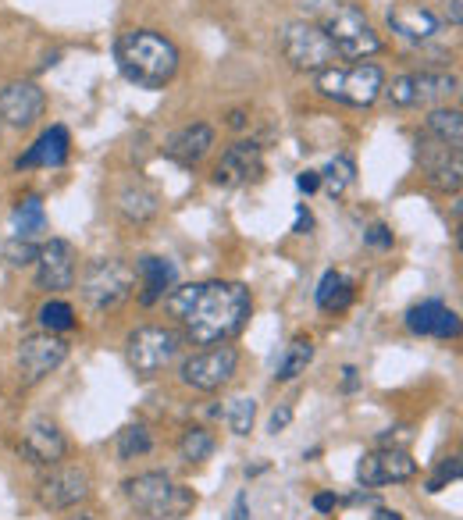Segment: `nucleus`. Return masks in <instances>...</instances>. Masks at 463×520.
<instances>
[{
    "label": "nucleus",
    "instance_id": "obj_1",
    "mask_svg": "<svg viewBox=\"0 0 463 520\" xmlns=\"http://www.w3.org/2000/svg\"><path fill=\"white\" fill-rule=\"evenodd\" d=\"M171 317L186 325V335L200 346H218L243 332L253 314V296L243 282H193L164 296Z\"/></svg>",
    "mask_w": 463,
    "mask_h": 520
},
{
    "label": "nucleus",
    "instance_id": "obj_2",
    "mask_svg": "<svg viewBox=\"0 0 463 520\" xmlns=\"http://www.w3.org/2000/svg\"><path fill=\"white\" fill-rule=\"evenodd\" d=\"M114 57L118 68L129 82H136L139 90H164L175 72H179V50L168 36L154 33V29H129L114 43Z\"/></svg>",
    "mask_w": 463,
    "mask_h": 520
},
{
    "label": "nucleus",
    "instance_id": "obj_3",
    "mask_svg": "<svg viewBox=\"0 0 463 520\" xmlns=\"http://www.w3.org/2000/svg\"><path fill=\"white\" fill-rule=\"evenodd\" d=\"M125 499L132 510L147 520H182L193 513L196 492L179 481H171L164 471H147L125 481Z\"/></svg>",
    "mask_w": 463,
    "mask_h": 520
},
{
    "label": "nucleus",
    "instance_id": "obj_4",
    "mask_svg": "<svg viewBox=\"0 0 463 520\" xmlns=\"http://www.w3.org/2000/svg\"><path fill=\"white\" fill-rule=\"evenodd\" d=\"M317 25L325 29V36L332 40L335 54L350 57V61H364V57L382 50V36L374 33V25L367 22V15L346 0H332L317 11Z\"/></svg>",
    "mask_w": 463,
    "mask_h": 520
},
{
    "label": "nucleus",
    "instance_id": "obj_5",
    "mask_svg": "<svg viewBox=\"0 0 463 520\" xmlns=\"http://www.w3.org/2000/svg\"><path fill=\"white\" fill-rule=\"evenodd\" d=\"M136 289V271L118 257L90 260V268L82 271L79 293L86 300V307L93 314H107V310H118Z\"/></svg>",
    "mask_w": 463,
    "mask_h": 520
},
{
    "label": "nucleus",
    "instance_id": "obj_6",
    "mask_svg": "<svg viewBox=\"0 0 463 520\" xmlns=\"http://www.w3.org/2000/svg\"><path fill=\"white\" fill-rule=\"evenodd\" d=\"M317 90L328 100L350 107H371L385 90V72L378 65H353V68H325L317 72Z\"/></svg>",
    "mask_w": 463,
    "mask_h": 520
},
{
    "label": "nucleus",
    "instance_id": "obj_7",
    "mask_svg": "<svg viewBox=\"0 0 463 520\" xmlns=\"http://www.w3.org/2000/svg\"><path fill=\"white\" fill-rule=\"evenodd\" d=\"M182 342H186V335L175 332V328H161V325L136 328L125 339V360H129V367L139 378H154V374H161L171 360L179 357Z\"/></svg>",
    "mask_w": 463,
    "mask_h": 520
},
{
    "label": "nucleus",
    "instance_id": "obj_8",
    "mask_svg": "<svg viewBox=\"0 0 463 520\" xmlns=\"http://www.w3.org/2000/svg\"><path fill=\"white\" fill-rule=\"evenodd\" d=\"M278 43H282L285 61L300 72H325V68H335V47L325 36V29L317 22H289L282 25L278 33Z\"/></svg>",
    "mask_w": 463,
    "mask_h": 520
},
{
    "label": "nucleus",
    "instance_id": "obj_9",
    "mask_svg": "<svg viewBox=\"0 0 463 520\" xmlns=\"http://www.w3.org/2000/svg\"><path fill=\"white\" fill-rule=\"evenodd\" d=\"M239 371V350L236 346H228V342H218L211 350L204 353H193V357L182 364V382L196 392H218L225 389Z\"/></svg>",
    "mask_w": 463,
    "mask_h": 520
},
{
    "label": "nucleus",
    "instance_id": "obj_10",
    "mask_svg": "<svg viewBox=\"0 0 463 520\" xmlns=\"http://www.w3.org/2000/svg\"><path fill=\"white\" fill-rule=\"evenodd\" d=\"M15 360H18V378H22V385H36L68 360V342L54 332L29 335V339L18 342Z\"/></svg>",
    "mask_w": 463,
    "mask_h": 520
},
{
    "label": "nucleus",
    "instance_id": "obj_11",
    "mask_svg": "<svg viewBox=\"0 0 463 520\" xmlns=\"http://www.w3.org/2000/svg\"><path fill=\"white\" fill-rule=\"evenodd\" d=\"M417 474V460L403 446H385L374 453L360 456L357 481L364 488H382V485H403Z\"/></svg>",
    "mask_w": 463,
    "mask_h": 520
},
{
    "label": "nucleus",
    "instance_id": "obj_12",
    "mask_svg": "<svg viewBox=\"0 0 463 520\" xmlns=\"http://www.w3.org/2000/svg\"><path fill=\"white\" fill-rule=\"evenodd\" d=\"M75 246L68 239H50L36 257V285L47 293H65L75 285Z\"/></svg>",
    "mask_w": 463,
    "mask_h": 520
},
{
    "label": "nucleus",
    "instance_id": "obj_13",
    "mask_svg": "<svg viewBox=\"0 0 463 520\" xmlns=\"http://www.w3.org/2000/svg\"><path fill=\"white\" fill-rule=\"evenodd\" d=\"M18 449H22V456L33 467H57L68 453V439L54 421L36 417V421H29V428L22 431V446Z\"/></svg>",
    "mask_w": 463,
    "mask_h": 520
},
{
    "label": "nucleus",
    "instance_id": "obj_14",
    "mask_svg": "<svg viewBox=\"0 0 463 520\" xmlns=\"http://www.w3.org/2000/svg\"><path fill=\"white\" fill-rule=\"evenodd\" d=\"M90 496V471L86 467H54L40 481V503L47 510H72Z\"/></svg>",
    "mask_w": 463,
    "mask_h": 520
},
{
    "label": "nucleus",
    "instance_id": "obj_15",
    "mask_svg": "<svg viewBox=\"0 0 463 520\" xmlns=\"http://www.w3.org/2000/svg\"><path fill=\"white\" fill-rule=\"evenodd\" d=\"M47 97L36 82H8L0 90V122L11 129H29L36 118H43Z\"/></svg>",
    "mask_w": 463,
    "mask_h": 520
},
{
    "label": "nucleus",
    "instance_id": "obj_16",
    "mask_svg": "<svg viewBox=\"0 0 463 520\" xmlns=\"http://www.w3.org/2000/svg\"><path fill=\"white\" fill-rule=\"evenodd\" d=\"M260 175H264V154H260L257 143H236L214 164L218 186H246V182H257Z\"/></svg>",
    "mask_w": 463,
    "mask_h": 520
},
{
    "label": "nucleus",
    "instance_id": "obj_17",
    "mask_svg": "<svg viewBox=\"0 0 463 520\" xmlns=\"http://www.w3.org/2000/svg\"><path fill=\"white\" fill-rule=\"evenodd\" d=\"M389 29L396 36L410 43H428L439 36L442 18L428 8V4H414V0H403V4H392L389 8Z\"/></svg>",
    "mask_w": 463,
    "mask_h": 520
},
{
    "label": "nucleus",
    "instance_id": "obj_18",
    "mask_svg": "<svg viewBox=\"0 0 463 520\" xmlns=\"http://www.w3.org/2000/svg\"><path fill=\"white\" fill-rule=\"evenodd\" d=\"M417 157L424 161V171H428V182L435 189H442V193H449V189H460L463 182V161H460V147H446V143H421V150H417Z\"/></svg>",
    "mask_w": 463,
    "mask_h": 520
},
{
    "label": "nucleus",
    "instance_id": "obj_19",
    "mask_svg": "<svg viewBox=\"0 0 463 520\" xmlns=\"http://www.w3.org/2000/svg\"><path fill=\"white\" fill-rule=\"evenodd\" d=\"M407 328L414 335H435V339H456L460 335V314L449 310L442 300H424L407 310Z\"/></svg>",
    "mask_w": 463,
    "mask_h": 520
},
{
    "label": "nucleus",
    "instance_id": "obj_20",
    "mask_svg": "<svg viewBox=\"0 0 463 520\" xmlns=\"http://www.w3.org/2000/svg\"><path fill=\"white\" fill-rule=\"evenodd\" d=\"M68 150H72L68 129L65 125H50L33 147L18 157V168H61L68 161Z\"/></svg>",
    "mask_w": 463,
    "mask_h": 520
},
{
    "label": "nucleus",
    "instance_id": "obj_21",
    "mask_svg": "<svg viewBox=\"0 0 463 520\" xmlns=\"http://www.w3.org/2000/svg\"><path fill=\"white\" fill-rule=\"evenodd\" d=\"M214 147V129L204 122L196 125H186L182 132H175V136L168 139V157L175 164H186V168H193V164H200L207 157V150Z\"/></svg>",
    "mask_w": 463,
    "mask_h": 520
},
{
    "label": "nucleus",
    "instance_id": "obj_22",
    "mask_svg": "<svg viewBox=\"0 0 463 520\" xmlns=\"http://www.w3.org/2000/svg\"><path fill=\"white\" fill-rule=\"evenodd\" d=\"M136 271H139V285H143V293H139L143 307H154L157 300H164L175 289V278H179L175 264L164 257H143Z\"/></svg>",
    "mask_w": 463,
    "mask_h": 520
},
{
    "label": "nucleus",
    "instance_id": "obj_23",
    "mask_svg": "<svg viewBox=\"0 0 463 520\" xmlns=\"http://www.w3.org/2000/svg\"><path fill=\"white\" fill-rule=\"evenodd\" d=\"M353 296H357V285L342 271H325L321 282H317V307L325 314H342V310L353 307Z\"/></svg>",
    "mask_w": 463,
    "mask_h": 520
},
{
    "label": "nucleus",
    "instance_id": "obj_24",
    "mask_svg": "<svg viewBox=\"0 0 463 520\" xmlns=\"http://www.w3.org/2000/svg\"><path fill=\"white\" fill-rule=\"evenodd\" d=\"M460 90V79L449 72H417L414 75V100L417 104H442Z\"/></svg>",
    "mask_w": 463,
    "mask_h": 520
},
{
    "label": "nucleus",
    "instance_id": "obj_25",
    "mask_svg": "<svg viewBox=\"0 0 463 520\" xmlns=\"http://www.w3.org/2000/svg\"><path fill=\"white\" fill-rule=\"evenodd\" d=\"M11 225H15V239H29V243H33L36 236H43V232H47V211H43L40 196L18 200L15 214H11Z\"/></svg>",
    "mask_w": 463,
    "mask_h": 520
},
{
    "label": "nucleus",
    "instance_id": "obj_26",
    "mask_svg": "<svg viewBox=\"0 0 463 520\" xmlns=\"http://www.w3.org/2000/svg\"><path fill=\"white\" fill-rule=\"evenodd\" d=\"M310 360H314V342L310 339H293L285 346V357L278 360V371H275V382H296L300 374H307Z\"/></svg>",
    "mask_w": 463,
    "mask_h": 520
},
{
    "label": "nucleus",
    "instance_id": "obj_27",
    "mask_svg": "<svg viewBox=\"0 0 463 520\" xmlns=\"http://www.w3.org/2000/svg\"><path fill=\"white\" fill-rule=\"evenodd\" d=\"M428 132L446 147H460L463 143V114L456 107H435L428 114Z\"/></svg>",
    "mask_w": 463,
    "mask_h": 520
},
{
    "label": "nucleus",
    "instance_id": "obj_28",
    "mask_svg": "<svg viewBox=\"0 0 463 520\" xmlns=\"http://www.w3.org/2000/svg\"><path fill=\"white\" fill-rule=\"evenodd\" d=\"M214 435L207 428H186L179 439V456L186 460V464H204V460H211L214 453Z\"/></svg>",
    "mask_w": 463,
    "mask_h": 520
},
{
    "label": "nucleus",
    "instance_id": "obj_29",
    "mask_svg": "<svg viewBox=\"0 0 463 520\" xmlns=\"http://www.w3.org/2000/svg\"><path fill=\"white\" fill-rule=\"evenodd\" d=\"M118 207H122V214L129 221H150L157 214V196L143 186L125 189V193L118 196Z\"/></svg>",
    "mask_w": 463,
    "mask_h": 520
},
{
    "label": "nucleus",
    "instance_id": "obj_30",
    "mask_svg": "<svg viewBox=\"0 0 463 520\" xmlns=\"http://www.w3.org/2000/svg\"><path fill=\"white\" fill-rule=\"evenodd\" d=\"M154 449L147 424H129V428L118 431V460H136V456H147Z\"/></svg>",
    "mask_w": 463,
    "mask_h": 520
},
{
    "label": "nucleus",
    "instance_id": "obj_31",
    "mask_svg": "<svg viewBox=\"0 0 463 520\" xmlns=\"http://www.w3.org/2000/svg\"><path fill=\"white\" fill-rule=\"evenodd\" d=\"M317 175H321V186L328 189V196H342L353 186V179H357V168H353L350 157H335V161H328V168L317 171Z\"/></svg>",
    "mask_w": 463,
    "mask_h": 520
},
{
    "label": "nucleus",
    "instance_id": "obj_32",
    "mask_svg": "<svg viewBox=\"0 0 463 520\" xmlns=\"http://www.w3.org/2000/svg\"><path fill=\"white\" fill-rule=\"evenodd\" d=\"M40 325L47 328V332H72L75 328V310L68 307L65 300H50L40 307Z\"/></svg>",
    "mask_w": 463,
    "mask_h": 520
},
{
    "label": "nucleus",
    "instance_id": "obj_33",
    "mask_svg": "<svg viewBox=\"0 0 463 520\" xmlns=\"http://www.w3.org/2000/svg\"><path fill=\"white\" fill-rule=\"evenodd\" d=\"M225 417H228V428L236 431V435H250L253 421H257V403H253L250 396L232 399L228 410H225Z\"/></svg>",
    "mask_w": 463,
    "mask_h": 520
},
{
    "label": "nucleus",
    "instance_id": "obj_34",
    "mask_svg": "<svg viewBox=\"0 0 463 520\" xmlns=\"http://www.w3.org/2000/svg\"><path fill=\"white\" fill-rule=\"evenodd\" d=\"M36 257H40V246H33L29 239H11V243L4 246V260H8L11 268H25V264H36Z\"/></svg>",
    "mask_w": 463,
    "mask_h": 520
},
{
    "label": "nucleus",
    "instance_id": "obj_35",
    "mask_svg": "<svg viewBox=\"0 0 463 520\" xmlns=\"http://www.w3.org/2000/svg\"><path fill=\"white\" fill-rule=\"evenodd\" d=\"M385 97H389V104L396 107H414V75H399V79H392V86H385Z\"/></svg>",
    "mask_w": 463,
    "mask_h": 520
},
{
    "label": "nucleus",
    "instance_id": "obj_36",
    "mask_svg": "<svg viewBox=\"0 0 463 520\" xmlns=\"http://www.w3.org/2000/svg\"><path fill=\"white\" fill-rule=\"evenodd\" d=\"M460 456H449V460H442L439 471H435V478L428 481V492H442V488L449 485V481H460Z\"/></svg>",
    "mask_w": 463,
    "mask_h": 520
},
{
    "label": "nucleus",
    "instance_id": "obj_37",
    "mask_svg": "<svg viewBox=\"0 0 463 520\" xmlns=\"http://www.w3.org/2000/svg\"><path fill=\"white\" fill-rule=\"evenodd\" d=\"M364 243L371 246V250H392V228L382 225V221H374L364 232Z\"/></svg>",
    "mask_w": 463,
    "mask_h": 520
},
{
    "label": "nucleus",
    "instance_id": "obj_38",
    "mask_svg": "<svg viewBox=\"0 0 463 520\" xmlns=\"http://www.w3.org/2000/svg\"><path fill=\"white\" fill-rule=\"evenodd\" d=\"M289 421H293V407H278L275 414H271V421H268V431L271 435H278V431L289 428Z\"/></svg>",
    "mask_w": 463,
    "mask_h": 520
},
{
    "label": "nucleus",
    "instance_id": "obj_39",
    "mask_svg": "<svg viewBox=\"0 0 463 520\" xmlns=\"http://www.w3.org/2000/svg\"><path fill=\"white\" fill-rule=\"evenodd\" d=\"M310 228H314V214L307 211V204H300V207H296V225H293V232H296V236H307Z\"/></svg>",
    "mask_w": 463,
    "mask_h": 520
},
{
    "label": "nucleus",
    "instance_id": "obj_40",
    "mask_svg": "<svg viewBox=\"0 0 463 520\" xmlns=\"http://www.w3.org/2000/svg\"><path fill=\"white\" fill-rule=\"evenodd\" d=\"M296 186H300V193H317V189H321V175H317V171H300Z\"/></svg>",
    "mask_w": 463,
    "mask_h": 520
},
{
    "label": "nucleus",
    "instance_id": "obj_41",
    "mask_svg": "<svg viewBox=\"0 0 463 520\" xmlns=\"http://www.w3.org/2000/svg\"><path fill=\"white\" fill-rule=\"evenodd\" d=\"M442 11H446L449 25H463V0H442Z\"/></svg>",
    "mask_w": 463,
    "mask_h": 520
},
{
    "label": "nucleus",
    "instance_id": "obj_42",
    "mask_svg": "<svg viewBox=\"0 0 463 520\" xmlns=\"http://www.w3.org/2000/svg\"><path fill=\"white\" fill-rule=\"evenodd\" d=\"M339 506V496H332V492H321V496H314V510L317 513H328Z\"/></svg>",
    "mask_w": 463,
    "mask_h": 520
},
{
    "label": "nucleus",
    "instance_id": "obj_43",
    "mask_svg": "<svg viewBox=\"0 0 463 520\" xmlns=\"http://www.w3.org/2000/svg\"><path fill=\"white\" fill-rule=\"evenodd\" d=\"M357 385H360V378H357V367H342V389L346 392H357Z\"/></svg>",
    "mask_w": 463,
    "mask_h": 520
},
{
    "label": "nucleus",
    "instance_id": "obj_44",
    "mask_svg": "<svg viewBox=\"0 0 463 520\" xmlns=\"http://www.w3.org/2000/svg\"><path fill=\"white\" fill-rule=\"evenodd\" d=\"M232 520H246V492L236 496V513H232Z\"/></svg>",
    "mask_w": 463,
    "mask_h": 520
},
{
    "label": "nucleus",
    "instance_id": "obj_45",
    "mask_svg": "<svg viewBox=\"0 0 463 520\" xmlns=\"http://www.w3.org/2000/svg\"><path fill=\"white\" fill-rule=\"evenodd\" d=\"M228 125H232V129H243V125H246V114H243V111H232V114H228Z\"/></svg>",
    "mask_w": 463,
    "mask_h": 520
},
{
    "label": "nucleus",
    "instance_id": "obj_46",
    "mask_svg": "<svg viewBox=\"0 0 463 520\" xmlns=\"http://www.w3.org/2000/svg\"><path fill=\"white\" fill-rule=\"evenodd\" d=\"M374 520H403V517H399L396 510H378L374 513Z\"/></svg>",
    "mask_w": 463,
    "mask_h": 520
},
{
    "label": "nucleus",
    "instance_id": "obj_47",
    "mask_svg": "<svg viewBox=\"0 0 463 520\" xmlns=\"http://www.w3.org/2000/svg\"><path fill=\"white\" fill-rule=\"evenodd\" d=\"M68 520H97V517H90V513H75V517H68Z\"/></svg>",
    "mask_w": 463,
    "mask_h": 520
}]
</instances>
